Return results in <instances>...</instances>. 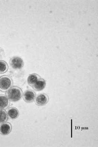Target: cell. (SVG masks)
I'll list each match as a JSON object with an SVG mask.
<instances>
[{
    "label": "cell",
    "mask_w": 98,
    "mask_h": 147,
    "mask_svg": "<svg viewBox=\"0 0 98 147\" xmlns=\"http://www.w3.org/2000/svg\"><path fill=\"white\" fill-rule=\"evenodd\" d=\"M8 119V115L6 111L0 109V123L6 122Z\"/></svg>",
    "instance_id": "cell-11"
},
{
    "label": "cell",
    "mask_w": 98,
    "mask_h": 147,
    "mask_svg": "<svg viewBox=\"0 0 98 147\" xmlns=\"http://www.w3.org/2000/svg\"><path fill=\"white\" fill-rule=\"evenodd\" d=\"M12 126L9 122L3 123L0 125V134L3 135H8L11 131Z\"/></svg>",
    "instance_id": "cell-6"
},
{
    "label": "cell",
    "mask_w": 98,
    "mask_h": 147,
    "mask_svg": "<svg viewBox=\"0 0 98 147\" xmlns=\"http://www.w3.org/2000/svg\"><path fill=\"white\" fill-rule=\"evenodd\" d=\"M10 105V102L6 96L0 95V109H6Z\"/></svg>",
    "instance_id": "cell-8"
},
{
    "label": "cell",
    "mask_w": 98,
    "mask_h": 147,
    "mask_svg": "<svg viewBox=\"0 0 98 147\" xmlns=\"http://www.w3.org/2000/svg\"><path fill=\"white\" fill-rule=\"evenodd\" d=\"M35 92L32 90H27L23 94L24 100L26 102L30 103L35 100L36 98Z\"/></svg>",
    "instance_id": "cell-5"
},
{
    "label": "cell",
    "mask_w": 98,
    "mask_h": 147,
    "mask_svg": "<svg viewBox=\"0 0 98 147\" xmlns=\"http://www.w3.org/2000/svg\"><path fill=\"white\" fill-rule=\"evenodd\" d=\"M6 96L10 101L17 102L21 99L23 96V91L20 88L17 86L10 88L6 92Z\"/></svg>",
    "instance_id": "cell-1"
},
{
    "label": "cell",
    "mask_w": 98,
    "mask_h": 147,
    "mask_svg": "<svg viewBox=\"0 0 98 147\" xmlns=\"http://www.w3.org/2000/svg\"><path fill=\"white\" fill-rule=\"evenodd\" d=\"M13 84L12 79L10 76L3 75L0 77V90L5 92L11 87Z\"/></svg>",
    "instance_id": "cell-2"
},
{
    "label": "cell",
    "mask_w": 98,
    "mask_h": 147,
    "mask_svg": "<svg viewBox=\"0 0 98 147\" xmlns=\"http://www.w3.org/2000/svg\"><path fill=\"white\" fill-rule=\"evenodd\" d=\"M46 82L44 79L40 78L33 86V89L36 91H41L45 88Z\"/></svg>",
    "instance_id": "cell-7"
},
{
    "label": "cell",
    "mask_w": 98,
    "mask_h": 147,
    "mask_svg": "<svg viewBox=\"0 0 98 147\" xmlns=\"http://www.w3.org/2000/svg\"><path fill=\"white\" fill-rule=\"evenodd\" d=\"M10 66L14 69H20L24 65L23 61L22 59L18 57L11 58L10 61Z\"/></svg>",
    "instance_id": "cell-3"
},
{
    "label": "cell",
    "mask_w": 98,
    "mask_h": 147,
    "mask_svg": "<svg viewBox=\"0 0 98 147\" xmlns=\"http://www.w3.org/2000/svg\"><path fill=\"white\" fill-rule=\"evenodd\" d=\"M7 114L11 119H15L19 116V112L17 108L13 107H10L8 109Z\"/></svg>",
    "instance_id": "cell-9"
},
{
    "label": "cell",
    "mask_w": 98,
    "mask_h": 147,
    "mask_svg": "<svg viewBox=\"0 0 98 147\" xmlns=\"http://www.w3.org/2000/svg\"><path fill=\"white\" fill-rule=\"evenodd\" d=\"M7 63L4 61H0V74H4L8 70Z\"/></svg>",
    "instance_id": "cell-12"
},
{
    "label": "cell",
    "mask_w": 98,
    "mask_h": 147,
    "mask_svg": "<svg viewBox=\"0 0 98 147\" xmlns=\"http://www.w3.org/2000/svg\"><path fill=\"white\" fill-rule=\"evenodd\" d=\"M41 78L40 76L37 74H33L29 75L27 78V82L30 85L33 86L36 82Z\"/></svg>",
    "instance_id": "cell-10"
},
{
    "label": "cell",
    "mask_w": 98,
    "mask_h": 147,
    "mask_svg": "<svg viewBox=\"0 0 98 147\" xmlns=\"http://www.w3.org/2000/svg\"><path fill=\"white\" fill-rule=\"evenodd\" d=\"M35 102L39 106H43L46 105L49 101V98L48 95L42 93L39 94L35 98Z\"/></svg>",
    "instance_id": "cell-4"
}]
</instances>
